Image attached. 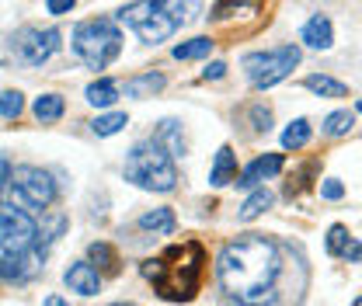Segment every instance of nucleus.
I'll return each instance as SVG.
<instances>
[{"label": "nucleus", "instance_id": "c756f323", "mask_svg": "<svg viewBox=\"0 0 362 306\" xmlns=\"http://www.w3.org/2000/svg\"><path fill=\"white\" fill-rule=\"evenodd\" d=\"M247 119H251V129L255 132H269L272 129V108L269 105H262V101L247 108Z\"/></svg>", "mask_w": 362, "mask_h": 306}, {"label": "nucleus", "instance_id": "393cba45", "mask_svg": "<svg viewBox=\"0 0 362 306\" xmlns=\"http://www.w3.org/2000/svg\"><path fill=\"white\" fill-rule=\"evenodd\" d=\"M356 126V112H349V108H338V112H331L327 119H324V136H331V139H338V136H349Z\"/></svg>", "mask_w": 362, "mask_h": 306}, {"label": "nucleus", "instance_id": "473e14b6", "mask_svg": "<svg viewBox=\"0 0 362 306\" xmlns=\"http://www.w3.org/2000/svg\"><path fill=\"white\" fill-rule=\"evenodd\" d=\"M77 7V0H45V11L52 14V18H63V14H70Z\"/></svg>", "mask_w": 362, "mask_h": 306}, {"label": "nucleus", "instance_id": "2f4dec72", "mask_svg": "<svg viewBox=\"0 0 362 306\" xmlns=\"http://www.w3.org/2000/svg\"><path fill=\"white\" fill-rule=\"evenodd\" d=\"M345 195V184L338 181V177H324V184H320V199H327V202H338Z\"/></svg>", "mask_w": 362, "mask_h": 306}, {"label": "nucleus", "instance_id": "9b49d317", "mask_svg": "<svg viewBox=\"0 0 362 306\" xmlns=\"http://www.w3.org/2000/svg\"><path fill=\"white\" fill-rule=\"evenodd\" d=\"M63 282L77 296H98L101 293V275H98V268L90 261H74L63 271Z\"/></svg>", "mask_w": 362, "mask_h": 306}, {"label": "nucleus", "instance_id": "0eeeda50", "mask_svg": "<svg viewBox=\"0 0 362 306\" xmlns=\"http://www.w3.org/2000/svg\"><path fill=\"white\" fill-rule=\"evenodd\" d=\"M171 258L178 264H168V271H164V282L157 286L160 289V296L164 300H175V303H188V300H195V293H199V282H202V264H206V254H202V247L199 244H188V261H181V247L171 251Z\"/></svg>", "mask_w": 362, "mask_h": 306}, {"label": "nucleus", "instance_id": "4c0bfd02", "mask_svg": "<svg viewBox=\"0 0 362 306\" xmlns=\"http://www.w3.org/2000/svg\"><path fill=\"white\" fill-rule=\"evenodd\" d=\"M356 112H359V115H362V98H359V105H356Z\"/></svg>", "mask_w": 362, "mask_h": 306}, {"label": "nucleus", "instance_id": "4be33fe9", "mask_svg": "<svg viewBox=\"0 0 362 306\" xmlns=\"http://www.w3.org/2000/svg\"><path fill=\"white\" fill-rule=\"evenodd\" d=\"M213 49H216V42H213L209 35H195V39H188V42L175 45V49H171V56L181 59V63H185V59H206Z\"/></svg>", "mask_w": 362, "mask_h": 306}, {"label": "nucleus", "instance_id": "c85d7f7f", "mask_svg": "<svg viewBox=\"0 0 362 306\" xmlns=\"http://www.w3.org/2000/svg\"><path fill=\"white\" fill-rule=\"evenodd\" d=\"M345 244H349V226H345V223H334V226L327 230V244H324V247H327V254H334V258H338V254L345 251Z\"/></svg>", "mask_w": 362, "mask_h": 306}, {"label": "nucleus", "instance_id": "b1692460", "mask_svg": "<svg viewBox=\"0 0 362 306\" xmlns=\"http://www.w3.org/2000/svg\"><path fill=\"white\" fill-rule=\"evenodd\" d=\"M310 136H314V126H310L307 119H296V122H289V126L282 129V146H286V150H303V146L310 143Z\"/></svg>", "mask_w": 362, "mask_h": 306}, {"label": "nucleus", "instance_id": "ddd939ff", "mask_svg": "<svg viewBox=\"0 0 362 306\" xmlns=\"http://www.w3.org/2000/svg\"><path fill=\"white\" fill-rule=\"evenodd\" d=\"M153 143H157V146H164L171 157H185V153H188V143H185V132H181L178 119H164V122H157V129H153Z\"/></svg>", "mask_w": 362, "mask_h": 306}, {"label": "nucleus", "instance_id": "a211bd4d", "mask_svg": "<svg viewBox=\"0 0 362 306\" xmlns=\"http://www.w3.org/2000/svg\"><path fill=\"white\" fill-rule=\"evenodd\" d=\"M119 84L112 81V77H98V81H90L88 90H84V98H88V105L94 108H112L115 101H119Z\"/></svg>", "mask_w": 362, "mask_h": 306}, {"label": "nucleus", "instance_id": "ea45409f", "mask_svg": "<svg viewBox=\"0 0 362 306\" xmlns=\"http://www.w3.org/2000/svg\"><path fill=\"white\" fill-rule=\"evenodd\" d=\"M112 306H133V303H112Z\"/></svg>", "mask_w": 362, "mask_h": 306}, {"label": "nucleus", "instance_id": "dca6fc26", "mask_svg": "<svg viewBox=\"0 0 362 306\" xmlns=\"http://www.w3.org/2000/svg\"><path fill=\"white\" fill-rule=\"evenodd\" d=\"M139 230H146V233H160V237H171V233L178 230V216H175V209H168V206L150 209V213L139 216Z\"/></svg>", "mask_w": 362, "mask_h": 306}, {"label": "nucleus", "instance_id": "f3484780", "mask_svg": "<svg viewBox=\"0 0 362 306\" xmlns=\"http://www.w3.org/2000/svg\"><path fill=\"white\" fill-rule=\"evenodd\" d=\"M157 4L175 18L178 28H188V25H195L202 18V0H157Z\"/></svg>", "mask_w": 362, "mask_h": 306}, {"label": "nucleus", "instance_id": "7c9ffc66", "mask_svg": "<svg viewBox=\"0 0 362 306\" xmlns=\"http://www.w3.org/2000/svg\"><path fill=\"white\" fill-rule=\"evenodd\" d=\"M139 271H143V278H150V282H164V271H168V264H164V258H150V261L139 264Z\"/></svg>", "mask_w": 362, "mask_h": 306}, {"label": "nucleus", "instance_id": "aec40b11", "mask_svg": "<svg viewBox=\"0 0 362 306\" xmlns=\"http://www.w3.org/2000/svg\"><path fill=\"white\" fill-rule=\"evenodd\" d=\"M66 226H70L66 213H59V209H49V213H42V223H39V244H42V247L56 244V240L66 233Z\"/></svg>", "mask_w": 362, "mask_h": 306}, {"label": "nucleus", "instance_id": "f257e3e1", "mask_svg": "<svg viewBox=\"0 0 362 306\" xmlns=\"http://www.w3.org/2000/svg\"><path fill=\"white\" fill-rule=\"evenodd\" d=\"M282 275H286V247L265 233H240L216 258L220 289L237 306H279Z\"/></svg>", "mask_w": 362, "mask_h": 306}, {"label": "nucleus", "instance_id": "c9c22d12", "mask_svg": "<svg viewBox=\"0 0 362 306\" xmlns=\"http://www.w3.org/2000/svg\"><path fill=\"white\" fill-rule=\"evenodd\" d=\"M237 4H240V0H220V4L213 7V18H216V21L230 18V7H237Z\"/></svg>", "mask_w": 362, "mask_h": 306}, {"label": "nucleus", "instance_id": "39448f33", "mask_svg": "<svg viewBox=\"0 0 362 306\" xmlns=\"http://www.w3.org/2000/svg\"><path fill=\"white\" fill-rule=\"evenodd\" d=\"M115 21L126 25V28H133L136 35H139V42H146V45L168 42V39L178 32L175 18H171L157 0H133V4H126V7L115 14Z\"/></svg>", "mask_w": 362, "mask_h": 306}, {"label": "nucleus", "instance_id": "5701e85b", "mask_svg": "<svg viewBox=\"0 0 362 306\" xmlns=\"http://www.w3.org/2000/svg\"><path fill=\"white\" fill-rule=\"evenodd\" d=\"M303 88L314 90L317 98H345L349 88L341 84V81H334V77H327V73H310L307 81H303Z\"/></svg>", "mask_w": 362, "mask_h": 306}, {"label": "nucleus", "instance_id": "4468645a", "mask_svg": "<svg viewBox=\"0 0 362 306\" xmlns=\"http://www.w3.org/2000/svg\"><path fill=\"white\" fill-rule=\"evenodd\" d=\"M233 181H237V153H233V146H220L216 150V160L209 167V184L213 188H226Z\"/></svg>", "mask_w": 362, "mask_h": 306}, {"label": "nucleus", "instance_id": "20e7f679", "mask_svg": "<svg viewBox=\"0 0 362 306\" xmlns=\"http://www.w3.org/2000/svg\"><path fill=\"white\" fill-rule=\"evenodd\" d=\"M303 52L296 42H286V45H275V49H258V52H247L240 59V70L244 77L251 81V88L258 90H269L275 88L279 81H286L296 66H300Z\"/></svg>", "mask_w": 362, "mask_h": 306}, {"label": "nucleus", "instance_id": "6e6552de", "mask_svg": "<svg viewBox=\"0 0 362 306\" xmlns=\"http://www.w3.org/2000/svg\"><path fill=\"white\" fill-rule=\"evenodd\" d=\"M35 244H39L35 216L14 206L11 199H0V254H25Z\"/></svg>", "mask_w": 362, "mask_h": 306}, {"label": "nucleus", "instance_id": "f704fd0d", "mask_svg": "<svg viewBox=\"0 0 362 306\" xmlns=\"http://www.w3.org/2000/svg\"><path fill=\"white\" fill-rule=\"evenodd\" d=\"M341 258L345 261H362V240H349L345 251H341Z\"/></svg>", "mask_w": 362, "mask_h": 306}, {"label": "nucleus", "instance_id": "bb28decb", "mask_svg": "<svg viewBox=\"0 0 362 306\" xmlns=\"http://www.w3.org/2000/svg\"><path fill=\"white\" fill-rule=\"evenodd\" d=\"M21 112H25V94L21 90H0V115L18 119Z\"/></svg>", "mask_w": 362, "mask_h": 306}, {"label": "nucleus", "instance_id": "9d476101", "mask_svg": "<svg viewBox=\"0 0 362 306\" xmlns=\"http://www.w3.org/2000/svg\"><path fill=\"white\" fill-rule=\"evenodd\" d=\"M282 167H286V157H282V153H265V157L251 160V164L240 171V181H233V184H240V188H258L262 181L282 175Z\"/></svg>", "mask_w": 362, "mask_h": 306}, {"label": "nucleus", "instance_id": "423d86ee", "mask_svg": "<svg viewBox=\"0 0 362 306\" xmlns=\"http://www.w3.org/2000/svg\"><path fill=\"white\" fill-rule=\"evenodd\" d=\"M7 199L14 206H21L25 213H45L56 202V181L42 167H14L11 184H7Z\"/></svg>", "mask_w": 362, "mask_h": 306}, {"label": "nucleus", "instance_id": "f8f14e48", "mask_svg": "<svg viewBox=\"0 0 362 306\" xmlns=\"http://www.w3.org/2000/svg\"><path fill=\"white\" fill-rule=\"evenodd\" d=\"M300 39L310 45V49H317V52L331 49V45H334V28H331V18H327V14H314V18L303 25Z\"/></svg>", "mask_w": 362, "mask_h": 306}, {"label": "nucleus", "instance_id": "f03ea898", "mask_svg": "<svg viewBox=\"0 0 362 306\" xmlns=\"http://www.w3.org/2000/svg\"><path fill=\"white\" fill-rule=\"evenodd\" d=\"M70 45L88 70H108L122 56V28L115 18H88L74 28Z\"/></svg>", "mask_w": 362, "mask_h": 306}, {"label": "nucleus", "instance_id": "cd10ccee", "mask_svg": "<svg viewBox=\"0 0 362 306\" xmlns=\"http://www.w3.org/2000/svg\"><path fill=\"white\" fill-rule=\"evenodd\" d=\"M88 258L98 268H115V251H112V244H105V240H94L88 247Z\"/></svg>", "mask_w": 362, "mask_h": 306}, {"label": "nucleus", "instance_id": "58836bf2", "mask_svg": "<svg viewBox=\"0 0 362 306\" xmlns=\"http://www.w3.org/2000/svg\"><path fill=\"white\" fill-rule=\"evenodd\" d=\"M352 306H362V296H359V300H356V303H352Z\"/></svg>", "mask_w": 362, "mask_h": 306}, {"label": "nucleus", "instance_id": "72a5a7b5", "mask_svg": "<svg viewBox=\"0 0 362 306\" xmlns=\"http://www.w3.org/2000/svg\"><path fill=\"white\" fill-rule=\"evenodd\" d=\"M226 77V63L223 59H213L206 70H202V81H223Z\"/></svg>", "mask_w": 362, "mask_h": 306}, {"label": "nucleus", "instance_id": "6ab92c4d", "mask_svg": "<svg viewBox=\"0 0 362 306\" xmlns=\"http://www.w3.org/2000/svg\"><path fill=\"white\" fill-rule=\"evenodd\" d=\"M272 202H275V195H272L265 184H258L247 199H244V206H240V213H237V219L240 223H251V219H258L262 213H269L272 209Z\"/></svg>", "mask_w": 362, "mask_h": 306}, {"label": "nucleus", "instance_id": "a878e982", "mask_svg": "<svg viewBox=\"0 0 362 306\" xmlns=\"http://www.w3.org/2000/svg\"><path fill=\"white\" fill-rule=\"evenodd\" d=\"M126 126H129V115L126 112H105V115H98L90 122V132L94 136H115V132L126 129Z\"/></svg>", "mask_w": 362, "mask_h": 306}, {"label": "nucleus", "instance_id": "2eb2a0df", "mask_svg": "<svg viewBox=\"0 0 362 306\" xmlns=\"http://www.w3.org/2000/svg\"><path fill=\"white\" fill-rule=\"evenodd\" d=\"M164 73H157V70H150V73H139V77H129L126 81V98H133V101H143V98H153V94H160L164 90Z\"/></svg>", "mask_w": 362, "mask_h": 306}, {"label": "nucleus", "instance_id": "412c9836", "mask_svg": "<svg viewBox=\"0 0 362 306\" xmlns=\"http://www.w3.org/2000/svg\"><path fill=\"white\" fill-rule=\"evenodd\" d=\"M32 112H35L39 122H59L63 112H66V101H63V94H39Z\"/></svg>", "mask_w": 362, "mask_h": 306}, {"label": "nucleus", "instance_id": "7ed1b4c3", "mask_svg": "<svg viewBox=\"0 0 362 306\" xmlns=\"http://www.w3.org/2000/svg\"><path fill=\"white\" fill-rule=\"evenodd\" d=\"M126 181H133L136 188H146V192H175L178 188V167H175V157L157 146L153 139H139L133 150L126 153Z\"/></svg>", "mask_w": 362, "mask_h": 306}, {"label": "nucleus", "instance_id": "e433bc0d", "mask_svg": "<svg viewBox=\"0 0 362 306\" xmlns=\"http://www.w3.org/2000/svg\"><path fill=\"white\" fill-rule=\"evenodd\" d=\"M45 306H70V303H66L63 296H49V300H45Z\"/></svg>", "mask_w": 362, "mask_h": 306}, {"label": "nucleus", "instance_id": "1a4fd4ad", "mask_svg": "<svg viewBox=\"0 0 362 306\" xmlns=\"http://www.w3.org/2000/svg\"><path fill=\"white\" fill-rule=\"evenodd\" d=\"M56 49H59V32L56 28H21V32L11 35V52L25 66H42Z\"/></svg>", "mask_w": 362, "mask_h": 306}]
</instances>
